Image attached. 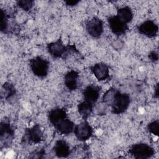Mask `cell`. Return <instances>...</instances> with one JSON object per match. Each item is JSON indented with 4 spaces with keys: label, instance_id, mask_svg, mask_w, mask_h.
Instances as JSON below:
<instances>
[{
    "label": "cell",
    "instance_id": "obj_19",
    "mask_svg": "<svg viewBox=\"0 0 159 159\" xmlns=\"http://www.w3.org/2000/svg\"><path fill=\"white\" fill-rule=\"evenodd\" d=\"M147 129L148 130V131L156 135H158V120H154L152 122H150L148 126H147Z\"/></svg>",
    "mask_w": 159,
    "mask_h": 159
},
{
    "label": "cell",
    "instance_id": "obj_6",
    "mask_svg": "<svg viewBox=\"0 0 159 159\" xmlns=\"http://www.w3.org/2000/svg\"><path fill=\"white\" fill-rule=\"evenodd\" d=\"M108 22L110 29L117 35L124 34L128 29L127 24L121 20L117 16L111 17L109 19Z\"/></svg>",
    "mask_w": 159,
    "mask_h": 159
},
{
    "label": "cell",
    "instance_id": "obj_18",
    "mask_svg": "<svg viewBox=\"0 0 159 159\" xmlns=\"http://www.w3.org/2000/svg\"><path fill=\"white\" fill-rule=\"evenodd\" d=\"M117 90L115 88H110L108 89L103 96V102L104 104L111 106L112 101L117 93Z\"/></svg>",
    "mask_w": 159,
    "mask_h": 159
},
{
    "label": "cell",
    "instance_id": "obj_3",
    "mask_svg": "<svg viewBox=\"0 0 159 159\" xmlns=\"http://www.w3.org/2000/svg\"><path fill=\"white\" fill-rule=\"evenodd\" d=\"M129 152L135 158H147L154 154V150L147 144L139 143L134 145L130 149Z\"/></svg>",
    "mask_w": 159,
    "mask_h": 159
},
{
    "label": "cell",
    "instance_id": "obj_21",
    "mask_svg": "<svg viewBox=\"0 0 159 159\" xmlns=\"http://www.w3.org/2000/svg\"><path fill=\"white\" fill-rule=\"evenodd\" d=\"M123 42L121 41V40H117L115 42H113L112 43V46L114 47V48H116V49H120L123 46Z\"/></svg>",
    "mask_w": 159,
    "mask_h": 159
},
{
    "label": "cell",
    "instance_id": "obj_16",
    "mask_svg": "<svg viewBox=\"0 0 159 159\" xmlns=\"http://www.w3.org/2000/svg\"><path fill=\"white\" fill-rule=\"evenodd\" d=\"M28 136L30 140L34 143H39L42 139L43 134L39 125H35L28 130Z\"/></svg>",
    "mask_w": 159,
    "mask_h": 159
},
{
    "label": "cell",
    "instance_id": "obj_8",
    "mask_svg": "<svg viewBox=\"0 0 159 159\" xmlns=\"http://www.w3.org/2000/svg\"><path fill=\"white\" fill-rule=\"evenodd\" d=\"M83 95L84 101L93 106L99 97V89L95 86H88L84 89Z\"/></svg>",
    "mask_w": 159,
    "mask_h": 159
},
{
    "label": "cell",
    "instance_id": "obj_12",
    "mask_svg": "<svg viewBox=\"0 0 159 159\" xmlns=\"http://www.w3.org/2000/svg\"><path fill=\"white\" fill-rule=\"evenodd\" d=\"M48 118L50 122L55 126L60 121L66 118V114L63 109L60 108H55L50 111Z\"/></svg>",
    "mask_w": 159,
    "mask_h": 159
},
{
    "label": "cell",
    "instance_id": "obj_2",
    "mask_svg": "<svg viewBox=\"0 0 159 159\" xmlns=\"http://www.w3.org/2000/svg\"><path fill=\"white\" fill-rule=\"evenodd\" d=\"M30 66L33 73L39 77L45 76L48 71L49 63L45 59L37 57L30 61Z\"/></svg>",
    "mask_w": 159,
    "mask_h": 159
},
{
    "label": "cell",
    "instance_id": "obj_14",
    "mask_svg": "<svg viewBox=\"0 0 159 159\" xmlns=\"http://www.w3.org/2000/svg\"><path fill=\"white\" fill-rule=\"evenodd\" d=\"M55 127L62 134H69L74 130L75 126L71 120L65 118L57 124Z\"/></svg>",
    "mask_w": 159,
    "mask_h": 159
},
{
    "label": "cell",
    "instance_id": "obj_13",
    "mask_svg": "<svg viewBox=\"0 0 159 159\" xmlns=\"http://www.w3.org/2000/svg\"><path fill=\"white\" fill-rule=\"evenodd\" d=\"M55 153L59 157H66L70 154V147L68 144L62 140L57 141L54 147Z\"/></svg>",
    "mask_w": 159,
    "mask_h": 159
},
{
    "label": "cell",
    "instance_id": "obj_11",
    "mask_svg": "<svg viewBox=\"0 0 159 159\" xmlns=\"http://www.w3.org/2000/svg\"><path fill=\"white\" fill-rule=\"evenodd\" d=\"M78 73L74 70L68 72L64 78V83L66 87L70 91L75 90L78 86Z\"/></svg>",
    "mask_w": 159,
    "mask_h": 159
},
{
    "label": "cell",
    "instance_id": "obj_5",
    "mask_svg": "<svg viewBox=\"0 0 159 159\" xmlns=\"http://www.w3.org/2000/svg\"><path fill=\"white\" fill-rule=\"evenodd\" d=\"M86 29L88 34L95 38L99 37L103 32V23L98 17H93L88 21Z\"/></svg>",
    "mask_w": 159,
    "mask_h": 159
},
{
    "label": "cell",
    "instance_id": "obj_22",
    "mask_svg": "<svg viewBox=\"0 0 159 159\" xmlns=\"http://www.w3.org/2000/svg\"><path fill=\"white\" fill-rule=\"evenodd\" d=\"M149 58H150V60L153 61H156L158 60V53L157 52H155V51L151 52L149 54Z\"/></svg>",
    "mask_w": 159,
    "mask_h": 159
},
{
    "label": "cell",
    "instance_id": "obj_20",
    "mask_svg": "<svg viewBox=\"0 0 159 159\" xmlns=\"http://www.w3.org/2000/svg\"><path fill=\"white\" fill-rule=\"evenodd\" d=\"M17 4L20 8H22L24 11H29L32 8L33 6V1L27 0L19 1L17 2Z\"/></svg>",
    "mask_w": 159,
    "mask_h": 159
},
{
    "label": "cell",
    "instance_id": "obj_4",
    "mask_svg": "<svg viewBox=\"0 0 159 159\" xmlns=\"http://www.w3.org/2000/svg\"><path fill=\"white\" fill-rule=\"evenodd\" d=\"M74 133L76 137L80 140L85 141L92 135L93 130L88 122L84 121L76 125L74 128Z\"/></svg>",
    "mask_w": 159,
    "mask_h": 159
},
{
    "label": "cell",
    "instance_id": "obj_9",
    "mask_svg": "<svg viewBox=\"0 0 159 159\" xmlns=\"http://www.w3.org/2000/svg\"><path fill=\"white\" fill-rule=\"evenodd\" d=\"M91 70L94 76L99 81L106 80L109 77V68L104 63H96L91 68Z\"/></svg>",
    "mask_w": 159,
    "mask_h": 159
},
{
    "label": "cell",
    "instance_id": "obj_1",
    "mask_svg": "<svg viewBox=\"0 0 159 159\" xmlns=\"http://www.w3.org/2000/svg\"><path fill=\"white\" fill-rule=\"evenodd\" d=\"M129 103V96L127 94L121 93L118 91L111 105L112 111L116 114L122 113L128 108Z\"/></svg>",
    "mask_w": 159,
    "mask_h": 159
},
{
    "label": "cell",
    "instance_id": "obj_17",
    "mask_svg": "<svg viewBox=\"0 0 159 159\" xmlns=\"http://www.w3.org/2000/svg\"><path fill=\"white\" fill-rule=\"evenodd\" d=\"M93 110V105L87 102L86 101H83L80 102L78 106V111L80 116L83 118L86 119L89 117Z\"/></svg>",
    "mask_w": 159,
    "mask_h": 159
},
{
    "label": "cell",
    "instance_id": "obj_7",
    "mask_svg": "<svg viewBox=\"0 0 159 159\" xmlns=\"http://www.w3.org/2000/svg\"><path fill=\"white\" fill-rule=\"evenodd\" d=\"M158 25L151 20L144 21L138 27L139 32L148 37H155L158 32Z\"/></svg>",
    "mask_w": 159,
    "mask_h": 159
},
{
    "label": "cell",
    "instance_id": "obj_10",
    "mask_svg": "<svg viewBox=\"0 0 159 159\" xmlns=\"http://www.w3.org/2000/svg\"><path fill=\"white\" fill-rule=\"evenodd\" d=\"M47 49L49 53L54 57H60L63 55L66 50V48L61 40H57L47 45Z\"/></svg>",
    "mask_w": 159,
    "mask_h": 159
},
{
    "label": "cell",
    "instance_id": "obj_23",
    "mask_svg": "<svg viewBox=\"0 0 159 159\" xmlns=\"http://www.w3.org/2000/svg\"><path fill=\"white\" fill-rule=\"evenodd\" d=\"M78 2H79L78 1H68L65 2L66 5L70 6H73L77 4Z\"/></svg>",
    "mask_w": 159,
    "mask_h": 159
},
{
    "label": "cell",
    "instance_id": "obj_15",
    "mask_svg": "<svg viewBox=\"0 0 159 159\" xmlns=\"http://www.w3.org/2000/svg\"><path fill=\"white\" fill-rule=\"evenodd\" d=\"M116 16L125 24L130 22L133 19L132 11L128 6H124L119 8L117 10V15Z\"/></svg>",
    "mask_w": 159,
    "mask_h": 159
}]
</instances>
